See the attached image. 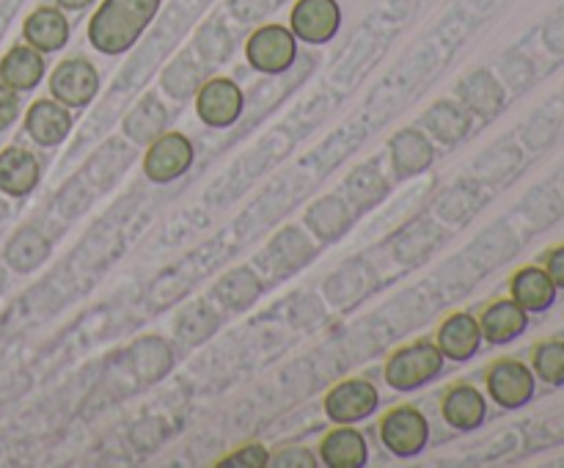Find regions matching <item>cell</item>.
<instances>
[{
    "label": "cell",
    "mask_w": 564,
    "mask_h": 468,
    "mask_svg": "<svg viewBox=\"0 0 564 468\" xmlns=\"http://www.w3.org/2000/svg\"><path fill=\"white\" fill-rule=\"evenodd\" d=\"M160 6L163 0H102L88 20V44L108 58L130 53L160 14Z\"/></svg>",
    "instance_id": "6da1fadb"
},
{
    "label": "cell",
    "mask_w": 564,
    "mask_h": 468,
    "mask_svg": "<svg viewBox=\"0 0 564 468\" xmlns=\"http://www.w3.org/2000/svg\"><path fill=\"white\" fill-rule=\"evenodd\" d=\"M446 358L433 336L394 347L383 361V383L397 394H416L444 374Z\"/></svg>",
    "instance_id": "7a4b0ae2"
},
{
    "label": "cell",
    "mask_w": 564,
    "mask_h": 468,
    "mask_svg": "<svg viewBox=\"0 0 564 468\" xmlns=\"http://www.w3.org/2000/svg\"><path fill=\"white\" fill-rule=\"evenodd\" d=\"M378 440L386 449V455L397 457V460H416L424 455L433 438V427H430L427 413L419 405L402 402V405L389 407L383 416L378 418Z\"/></svg>",
    "instance_id": "3957f363"
},
{
    "label": "cell",
    "mask_w": 564,
    "mask_h": 468,
    "mask_svg": "<svg viewBox=\"0 0 564 468\" xmlns=\"http://www.w3.org/2000/svg\"><path fill=\"white\" fill-rule=\"evenodd\" d=\"M540 380L523 358H496L482 374V389L499 411H523L538 396Z\"/></svg>",
    "instance_id": "277c9868"
},
{
    "label": "cell",
    "mask_w": 564,
    "mask_h": 468,
    "mask_svg": "<svg viewBox=\"0 0 564 468\" xmlns=\"http://www.w3.org/2000/svg\"><path fill=\"white\" fill-rule=\"evenodd\" d=\"M297 39L290 31V25H281V22H264L257 31H251V36L246 39V53L248 66L259 75H284L295 66L297 61Z\"/></svg>",
    "instance_id": "5b68a950"
},
{
    "label": "cell",
    "mask_w": 564,
    "mask_h": 468,
    "mask_svg": "<svg viewBox=\"0 0 564 468\" xmlns=\"http://www.w3.org/2000/svg\"><path fill=\"white\" fill-rule=\"evenodd\" d=\"M193 110L207 130H231L246 113V94L235 77H207L193 97Z\"/></svg>",
    "instance_id": "8992f818"
},
{
    "label": "cell",
    "mask_w": 564,
    "mask_h": 468,
    "mask_svg": "<svg viewBox=\"0 0 564 468\" xmlns=\"http://www.w3.org/2000/svg\"><path fill=\"white\" fill-rule=\"evenodd\" d=\"M193 163H196V143L191 141V135L180 130H165L147 146L141 168L152 185H171L182 179L193 168Z\"/></svg>",
    "instance_id": "52a82bcc"
},
{
    "label": "cell",
    "mask_w": 564,
    "mask_h": 468,
    "mask_svg": "<svg viewBox=\"0 0 564 468\" xmlns=\"http://www.w3.org/2000/svg\"><path fill=\"white\" fill-rule=\"evenodd\" d=\"M50 97L58 99L69 110H83L102 91V75L97 64L86 55H69L50 72Z\"/></svg>",
    "instance_id": "ba28073f"
},
{
    "label": "cell",
    "mask_w": 564,
    "mask_h": 468,
    "mask_svg": "<svg viewBox=\"0 0 564 468\" xmlns=\"http://www.w3.org/2000/svg\"><path fill=\"white\" fill-rule=\"evenodd\" d=\"M317 248L319 246L314 242V237L303 226L290 224L270 237L268 246L259 253V264L273 279H290V275L301 273L306 264L314 262Z\"/></svg>",
    "instance_id": "9c48e42d"
},
{
    "label": "cell",
    "mask_w": 564,
    "mask_h": 468,
    "mask_svg": "<svg viewBox=\"0 0 564 468\" xmlns=\"http://www.w3.org/2000/svg\"><path fill=\"white\" fill-rule=\"evenodd\" d=\"M380 411V389L369 378H345L323 396V413L330 424H361Z\"/></svg>",
    "instance_id": "30bf717a"
},
{
    "label": "cell",
    "mask_w": 564,
    "mask_h": 468,
    "mask_svg": "<svg viewBox=\"0 0 564 468\" xmlns=\"http://www.w3.org/2000/svg\"><path fill=\"white\" fill-rule=\"evenodd\" d=\"M356 209L345 198V193H325L314 198L303 213V229L314 237L317 246H336L350 235L356 224Z\"/></svg>",
    "instance_id": "8fae6325"
},
{
    "label": "cell",
    "mask_w": 564,
    "mask_h": 468,
    "mask_svg": "<svg viewBox=\"0 0 564 468\" xmlns=\"http://www.w3.org/2000/svg\"><path fill=\"white\" fill-rule=\"evenodd\" d=\"M488 411L490 400L485 389L468 383V380L452 383L438 400L441 422L455 429V433H477V429H482L485 422H488Z\"/></svg>",
    "instance_id": "7c38bea8"
},
{
    "label": "cell",
    "mask_w": 564,
    "mask_h": 468,
    "mask_svg": "<svg viewBox=\"0 0 564 468\" xmlns=\"http://www.w3.org/2000/svg\"><path fill=\"white\" fill-rule=\"evenodd\" d=\"M290 31L297 42L328 44L341 31V6L339 0H295L290 11Z\"/></svg>",
    "instance_id": "4fadbf2b"
},
{
    "label": "cell",
    "mask_w": 564,
    "mask_h": 468,
    "mask_svg": "<svg viewBox=\"0 0 564 468\" xmlns=\"http://www.w3.org/2000/svg\"><path fill=\"white\" fill-rule=\"evenodd\" d=\"M438 146L422 127H402L389 138V165L394 179H413L433 168Z\"/></svg>",
    "instance_id": "5bb4252c"
},
{
    "label": "cell",
    "mask_w": 564,
    "mask_h": 468,
    "mask_svg": "<svg viewBox=\"0 0 564 468\" xmlns=\"http://www.w3.org/2000/svg\"><path fill=\"white\" fill-rule=\"evenodd\" d=\"M435 345H438L441 356L452 363H468L479 356L485 339L479 330L477 314L471 312H452L435 328Z\"/></svg>",
    "instance_id": "9a60e30c"
},
{
    "label": "cell",
    "mask_w": 564,
    "mask_h": 468,
    "mask_svg": "<svg viewBox=\"0 0 564 468\" xmlns=\"http://www.w3.org/2000/svg\"><path fill=\"white\" fill-rule=\"evenodd\" d=\"M317 460L325 468H367L369 440L358 424H334L317 444Z\"/></svg>",
    "instance_id": "2e32d148"
},
{
    "label": "cell",
    "mask_w": 564,
    "mask_h": 468,
    "mask_svg": "<svg viewBox=\"0 0 564 468\" xmlns=\"http://www.w3.org/2000/svg\"><path fill=\"white\" fill-rule=\"evenodd\" d=\"M477 319L485 345L507 347L527 334L529 323H532V314H529L527 308L518 306V303L507 295L485 303L482 312L477 314Z\"/></svg>",
    "instance_id": "e0dca14e"
},
{
    "label": "cell",
    "mask_w": 564,
    "mask_h": 468,
    "mask_svg": "<svg viewBox=\"0 0 564 468\" xmlns=\"http://www.w3.org/2000/svg\"><path fill=\"white\" fill-rule=\"evenodd\" d=\"M75 110L61 105L58 99L42 97L25 110V132L39 149H55L75 130Z\"/></svg>",
    "instance_id": "ac0fdd59"
},
{
    "label": "cell",
    "mask_w": 564,
    "mask_h": 468,
    "mask_svg": "<svg viewBox=\"0 0 564 468\" xmlns=\"http://www.w3.org/2000/svg\"><path fill=\"white\" fill-rule=\"evenodd\" d=\"M455 99L474 119L490 121L505 110L507 88L490 69H477L457 83Z\"/></svg>",
    "instance_id": "d6986e66"
},
{
    "label": "cell",
    "mask_w": 564,
    "mask_h": 468,
    "mask_svg": "<svg viewBox=\"0 0 564 468\" xmlns=\"http://www.w3.org/2000/svg\"><path fill=\"white\" fill-rule=\"evenodd\" d=\"M419 127L433 138L435 146L452 149L471 135L474 116L457 99L444 97L424 110L422 119H419Z\"/></svg>",
    "instance_id": "ffe728a7"
},
{
    "label": "cell",
    "mask_w": 564,
    "mask_h": 468,
    "mask_svg": "<svg viewBox=\"0 0 564 468\" xmlns=\"http://www.w3.org/2000/svg\"><path fill=\"white\" fill-rule=\"evenodd\" d=\"M174 345L158 334L141 336L127 350V369L138 385H154L174 369Z\"/></svg>",
    "instance_id": "44dd1931"
},
{
    "label": "cell",
    "mask_w": 564,
    "mask_h": 468,
    "mask_svg": "<svg viewBox=\"0 0 564 468\" xmlns=\"http://www.w3.org/2000/svg\"><path fill=\"white\" fill-rule=\"evenodd\" d=\"M171 110L169 105L163 102V97L154 91L143 94L127 116L121 119V135L124 141H130L132 146H143L147 149L154 138L163 135L165 130H171Z\"/></svg>",
    "instance_id": "7402d4cb"
},
{
    "label": "cell",
    "mask_w": 564,
    "mask_h": 468,
    "mask_svg": "<svg viewBox=\"0 0 564 468\" xmlns=\"http://www.w3.org/2000/svg\"><path fill=\"white\" fill-rule=\"evenodd\" d=\"M512 301L521 308H527L529 314H545L556 306L560 301V290L551 281V275L545 273V268L540 262L521 264L516 273L510 275V284H507Z\"/></svg>",
    "instance_id": "603a6c76"
},
{
    "label": "cell",
    "mask_w": 564,
    "mask_h": 468,
    "mask_svg": "<svg viewBox=\"0 0 564 468\" xmlns=\"http://www.w3.org/2000/svg\"><path fill=\"white\" fill-rule=\"evenodd\" d=\"M264 284L262 275L257 273L248 264H240V268H231L220 275L213 284V303L220 308V312L229 314H242L253 306V303L262 297Z\"/></svg>",
    "instance_id": "cb8c5ba5"
},
{
    "label": "cell",
    "mask_w": 564,
    "mask_h": 468,
    "mask_svg": "<svg viewBox=\"0 0 564 468\" xmlns=\"http://www.w3.org/2000/svg\"><path fill=\"white\" fill-rule=\"evenodd\" d=\"M42 182V160L28 146H6L0 152V193L25 198Z\"/></svg>",
    "instance_id": "d4e9b609"
},
{
    "label": "cell",
    "mask_w": 564,
    "mask_h": 468,
    "mask_svg": "<svg viewBox=\"0 0 564 468\" xmlns=\"http://www.w3.org/2000/svg\"><path fill=\"white\" fill-rule=\"evenodd\" d=\"M69 36L72 25L58 6H39L22 22V39L44 55L61 53L69 44Z\"/></svg>",
    "instance_id": "484cf974"
},
{
    "label": "cell",
    "mask_w": 564,
    "mask_h": 468,
    "mask_svg": "<svg viewBox=\"0 0 564 468\" xmlns=\"http://www.w3.org/2000/svg\"><path fill=\"white\" fill-rule=\"evenodd\" d=\"M345 198L358 215L378 209L391 196V179L378 163H361L345 176Z\"/></svg>",
    "instance_id": "4316f807"
},
{
    "label": "cell",
    "mask_w": 564,
    "mask_h": 468,
    "mask_svg": "<svg viewBox=\"0 0 564 468\" xmlns=\"http://www.w3.org/2000/svg\"><path fill=\"white\" fill-rule=\"evenodd\" d=\"M44 75H47V58L28 42L14 44L0 61V83L20 94L33 91L44 80Z\"/></svg>",
    "instance_id": "83f0119b"
},
{
    "label": "cell",
    "mask_w": 564,
    "mask_h": 468,
    "mask_svg": "<svg viewBox=\"0 0 564 468\" xmlns=\"http://www.w3.org/2000/svg\"><path fill=\"white\" fill-rule=\"evenodd\" d=\"M207 80L204 66L196 55H176L174 61L163 66L160 72V91L171 99V102H191L202 83Z\"/></svg>",
    "instance_id": "f1b7e54d"
},
{
    "label": "cell",
    "mask_w": 564,
    "mask_h": 468,
    "mask_svg": "<svg viewBox=\"0 0 564 468\" xmlns=\"http://www.w3.org/2000/svg\"><path fill=\"white\" fill-rule=\"evenodd\" d=\"M53 253V242L44 231H39L36 226H25V229L17 231L14 237L6 246L3 257L14 273H33L36 268H42L44 262Z\"/></svg>",
    "instance_id": "f546056e"
},
{
    "label": "cell",
    "mask_w": 564,
    "mask_h": 468,
    "mask_svg": "<svg viewBox=\"0 0 564 468\" xmlns=\"http://www.w3.org/2000/svg\"><path fill=\"white\" fill-rule=\"evenodd\" d=\"M220 325V314L218 306L209 301H196L185 308V312L176 317V339L185 341V345H202L207 341L209 336L218 330Z\"/></svg>",
    "instance_id": "4dcf8cb0"
},
{
    "label": "cell",
    "mask_w": 564,
    "mask_h": 468,
    "mask_svg": "<svg viewBox=\"0 0 564 468\" xmlns=\"http://www.w3.org/2000/svg\"><path fill=\"white\" fill-rule=\"evenodd\" d=\"M534 378L549 389H564V339L551 336V339L538 341L529 356Z\"/></svg>",
    "instance_id": "1f68e13d"
},
{
    "label": "cell",
    "mask_w": 564,
    "mask_h": 468,
    "mask_svg": "<svg viewBox=\"0 0 564 468\" xmlns=\"http://www.w3.org/2000/svg\"><path fill=\"white\" fill-rule=\"evenodd\" d=\"M441 235L438 226H430L424 220L411 224L394 242V259L402 264H419L422 259H427V253L438 246Z\"/></svg>",
    "instance_id": "d6a6232c"
},
{
    "label": "cell",
    "mask_w": 564,
    "mask_h": 468,
    "mask_svg": "<svg viewBox=\"0 0 564 468\" xmlns=\"http://www.w3.org/2000/svg\"><path fill=\"white\" fill-rule=\"evenodd\" d=\"M130 154L132 149L124 146V143L119 141L102 143V149H97V152L91 154V160L86 163V179L91 182L94 176L105 168V174L99 176L97 187H110L121 174H124L127 165H130Z\"/></svg>",
    "instance_id": "836d02e7"
},
{
    "label": "cell",
    "mask_w": 564,
    "mask_h": 468,
    "mask_svg": "<svg viewBox=\"0 0 564 468\" xmlns=\"http://www.w3.org/2000/svg\"><path fill=\"white\" fill-rule=\"evenodd\" d=\"M193 47H196V58L204 64H226L231 58V50H235V39L226 31L224 22L209 20L198 28Z\"/></svg>",
    "instance_id": "e575fe53"
},
{
    "label": "cell",
    "mask_w": 564,
    "mask_h": 468,
    "mask_svg": "<svg viewBox=\"0 0 564 468\" xmlns=\"http://www.w3.org/2000/svg\"><path fill=\"white\" fill-rule=\"evenodd\" d=\"M218 468H268L270 466V449L259 440H251V444L237 446L235 451L220 457L215 462Z\"/></svg>",
    "instance_id": "d590c367"
},
{
    "label": "cell",
    "mask_w": 564,
    "mask_h": 468,
    "mask_svg": "<svg viewBox=\"0 0 564 468\" xmlns=\"http://www.w3.org/2000/svg\"><path fill=\"white\" fill-rule=\"evenodd\" d=\"M270 466L273 468H317V451L308 449L303 444L281 446V449L270 451Z\"/></svg>",
    "instance_id": "8d00e7d4"
},
{
    "label": "cell",
    "mask_w": 564,
    "mask_h": 468,
    "mask_svg": "<svg viewBox=\"0 0 564 468\" xmlns=\"http://www.w3.org/2000/svg\"><path fill=\"white\" fill-rule=\"evenodd\" d=\"M22 113V102H20V91H14L11 86L0 83V132L9 130Z\"/></svg>",
    "instance_id": "74e56055"
},
{
    "label": "cell",
    "mask_w": 564,
    "mask_h": 468,
    "mask_svg": "<svg viewBox=\"0 0 564 468\" xmlns=\"http://www.w3.org/2000/svg\"><path fill=\"white\" fill-rule=\"evenodd\" d=\"M540 264L545 268V273L551 275V281L556 284V290L564 292V242H556L549 251H543Z\"/></svg>",
    "instance_id": "f35d334b"
},
{
    "label": "cell",
    "mask_w": 564,
    "mask_h": 468,
    "mask_svg": "<svg viewBox=\"0 0 564 468\" xmlns=\"http://www.w3.org/2000/svg\"><path fill=\"white\" fill-rule=\"evenodd\" d=\"M229 9L240 22H253L268 14L270 0H229Z\"/></svg>",
    "instance_id": "ab89813d"
},
{
    "label": "cell",
    "mask_w": 564,
    "mask_h": 468,
    "mask_svg": "<svg viewBox=\"0 0 564 468\" xmlns=\"http://www.w3.org/2000/svg\"><path fill=\"white\" fill-rule=\"evenodd\" d=\"M94 3H97V0H55V6H58L61 11H86L91 9Z\"/></svg>",
    "instance_id": "60d3db41"
}]
</instances>
